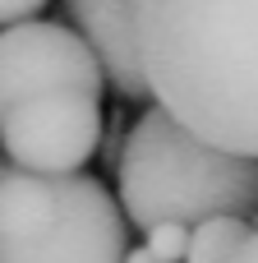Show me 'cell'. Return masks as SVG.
<instances>
[{"label": "cell", "mask_w": 258, "mask_h": 263, "mask_svg": "<svg viewBox=\"0 0 258 263\" xmlns=\"http://www.w3.org/2000/svg\"><path fill=\"white\" fill-rule=\"evenodd\" d=\"M0 157H5V153H0Z\"/></svg>", "instance_id": "cell-12"}, {"label": "cell", "mask_w": 258, "mask_h": 263, "mask_svg": "<svg viewBox=\"0 0 258 263\" xmlns=\"http://www.w3.org/2000/svg\"><path fill=\"white\" fill-rule=\"evenodd\" d=\"M65 213L42 236H0V263H125L129 236L115 194L97 176H60Z\"/></svg>", "instance_id": "cell-5"}, {"label": "cell", "mask_w": 258, "mask_h": 263, "mask_svg": "<svg viewBox=\"0 0 258 263\" xmlns=\"http://www.w3.org/2000/svg\"><path fill=\"white\" fill-rule=\"evenodd\" d=\"M102 97L88 92H42L18 102L0 120L5 162L37 176H78L102 148Z\"/></svg>", "instance_id": "cell-3"}, {"label": "cell", "mask_w": 258, "mask_h": 263, "mask_svg": "<svg viewBox=\"0 0 258 263\" xmlns=\"http://www.w3.org/2000/svg\"><path fill=\"white\" fill-rule=\"evenodd\" d=\"M143 245H148L162 263H185L189 227H180V222H157V227H148V240H143Z\"/></svg>", "instance_id": "cell-8"}, {"label": "cell", "mask_w": 258, "mask_h": 263, "mask_svg": "<svg viewBox=\"0 0 258 263\" xmlns=\"http://www.w3.org/2000/svg\"><path fill=\"white\" fill-rule=\"evenodd\" d=\"M125 263H162L148 245H134V250H125Z\"/></svg>", "instance_id": "cell-11"}, {"label": "cell", "mask_w": 258, "mask_h": 263, "mask_svg": "<svg viewBox=\"0 0 258 263\" xmlns=\"http://www.w3.org/2000/svg\"><path fill=\"white\" fill-rule=\"evenodd\" d=\"M249 236H254L249 217H235V213L203 217V222H194V227H189V250H185V263H231Z\"/></svg>", "instance_id": "cell-7"}, {"label": "cell", "mask_w": 258, "mask_h": 263, "mask_svg": "<svg viewBox=\"0 0 258 263\" xmlns=\"http://www.w3.org/2000/svg\"><path fill=\"white\" fill-rule=\"evenodd\" d=\"M51 0H0V28L9 23H23V18H37Z\"/></svg>", "instance_id": "cell-9"}, {"label": "cell", "mask_w": 258, "mask_h": 263, "mask_svg": "<svg viewBox=\"0 0 258 263\" xmlns=\"http://www.w3.org/2000/svg\"><path fill=\"white\" fill-rule=\"evenodd\" d=\"M115 185V203L138 231L157 222L194 227L217 213L249 217L258 208V157L226 153L185 129L171 111L148 106L134 129H125Z\"/></svg>", "instance_id": "cell-2"}, {"label": "cell", "mask_w": 258, "mask_h": 263, "mask_svg": "<svg viewBox=\"0 0 258 263\" xmlns=\"http://www.w3.org/2000/svg\"><path fill=\"white\" fill-rule=\"evenodd\" d=\"M74 32L92 46L106 88L120 102H148V74L138 55V0H65Z\"/></svg>", "instance_id": "cell-6"}, {"label": "cell", "mask_w": 258, "mask_h": 263, "mask_svg": "<svg viewBox=\"0 0 258 263\" xmlns=\"http://www.w3.org/2000/svg\"><path fill=\"white\" fill-rule=\"evenodd\" d=\"M42 92H106V74L92 46L51 18H23L0 28V120Z\"/></svg>", "instance_id": "cell-4"}, {"label": "cell", "mask_w": 258, "mask_h": 263, "mask_svg": "<svg viewBox=\"0 0 258 263\" xmlns=\"http://www.w3.org/2000/svg\"><path fill=\"white\" fill-rule=\"evenodd\" d=\"M231 263H258V231L249 236V240H245V245H240V254H235Z\"/></svg>", "instance_id": "cell-10"}, {"label": "cell", "mask_w": 258, "mask_h": 263, "mask_svg": "<svg viewBox=\"0 0 258 263\" xmlns=\"http://www.w3.org/2000/svg\"><path fill=\"white\" fill-rule=\"evenodd\" d=\"M138 55L162 111L258 157V0H138Z\"/></svg>", "instance_id": "cell-1"}]
</instances>
